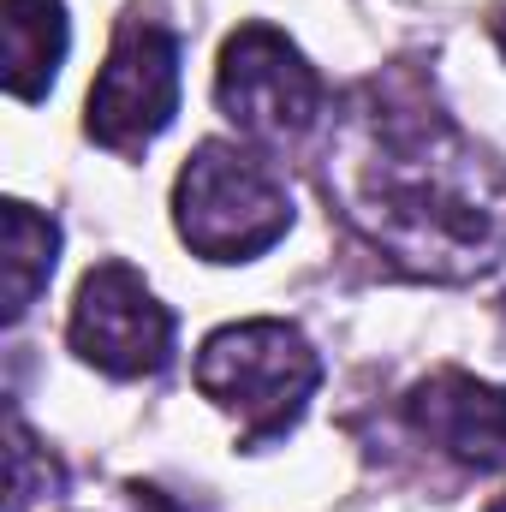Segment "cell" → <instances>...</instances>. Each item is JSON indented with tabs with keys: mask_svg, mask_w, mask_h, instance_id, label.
I'll return each mask as SVG.
<instances>
[{
	"mask_svg": "<svg viewBox=\"0 0 506 512\" xmlns=\"http://www.w3.org/2000/svg\"><path fill=\"white\" fill-rule=\"evenodd\" d=\"M495 30H501V48H506V12H501V18H495Z\"/></svg>",
	"mask_w": 506,
	"mask_h": 512,
	"instance_id": "30bf717a",
	"label": "cell"
},
{
	"mask_svg": "<svg viewBox=\"0 0 506 512\" xmlns=\"http://www.w3.org/2000/svg\"><path fill=\"white\" fill-rule=\"evenodd\" d=\"M489 512H506V495H501V501H495V507H489Z\"/></svg>",
	"mask_w": 506,
	"mask_h": 512,
	"instance_id": "8fae6325",
	"label": "cell"
},
{
	"mask_svg": "<svg viewBox=\"0 0 506 512\" xmlns=\"http://www.w3.org/2000/svg\"><path fill=\"white\" fill-rule=\"evenodd\" d=\"M54 251H60L54 221L36 215L30 203H6V322H18L36 304V292L54 274Z\"/></svg>",
	"mask_w": 506,
	"mask_h": 512,
	"instance_id": "9c48e42d",
	"label": "cell"
},
{
	"mask_svg": "<svg viewBox=\"0 0 506 512\" xmlns=\"http://www.w3.org/2000/svg\"><path fill=\"white\" fill-rule=\"evenodd\" d=\"M179 114V36L155 18H126L114 30L108 66L90 84V137L102 149H143Z\"/></svg>",
	"mask_w": 506,
	"mask_h": 512,
	"instance_id": "5b68a950",
	"label": "cell"
},
{
	"mask_svg": "<svg viewBox=\"0 0 506 512\" xmlns=\"http://www.w3.org/2000/svg\"><path fill=\"white\" fill-rule=\"evenodd\" d=\"M6 24V90L18 102L48 96L66 60V6L60 0H0Z\"/></svg>",
	"mask_w": 506,
	"mask_h": 512,
	"instance_id": "ba28073f",
	"label": "cell"
},
{
	"mask_svg": "<svg viewBox=\"0 0 506 512\" xmlns=\"http://www.w3.org/2000/svg\"><path fill=\"white\" fill-rule=\"evenodd\" d=\"M316 382H322V364L292 322H233L209 334L197 352V387L239 417L251 447L286 435L304 417Z\"/></svg>",
	"mask_w": 506,
	"mask_h": 512,
	"instance_id": "7a4b0ae2",
	"label": "cell"
},
{
	"mask_svg": "<svg viewBox=\"0 0 506 512\" xmlns=\"http://www.w3.org/2000/svg\"><path fill=\"white\" fill-rule=\"evenodd\" d=\"M72 352L108 376H155L173 358V310L126 262L84 274L72 304Z\"/></svg>",
	"mask_w": 506,
	"mask_h": 512,
	"instance_id": "8992f818",
	"label": "cell"
},
{
	"mask_svg": "<svg viewBox=\"0 0 506 512\" xmlns=\"http://www.w3.org/2000/svg\"><path fill=\"white\" fill-rule=\"evenodd\" d=\"M328 197L405 274L471 280L506 262V167L411 90H352L328 137Z\"/></svg>",
	"mask_w": 506,
	"mask_h": 512,
	"instance_id": "6da1fadb",
	"label": "cell"
},
{
	"mask_svg": "<svg viewBox=\"0 0 506 512\" xmlns=\"http://www.w3.org/2000/svg\"><path fill=\"white\" fill-rule=\"evenodd\" d=\"M179 239L209 262H251L292 227L286 185L239 143H203L173 191Z\"/></svg>",
	"mask_w": 506,
	"mask_h": 512,
	"instance_id": "3957f363",
	"label": "cell"
},
{
	"mask_svg": "<svg viewBox=\"0 0 506 512\" xmlns=\"http://www.w3.org/2000/svg\"><path fill=\"white\" fill-rule=\"evenodd\" d=\"M405 423L471 471H506V387H489L465 370H441L411 387Z\"/></svg>",
	"mask_w": 506,
	"mask_h": 512,
	"instance_id": "52a82bcc",
	"label": "cell"
},
{
	"mask_svg": "<svg viewBox=\"0 0 506 512\" xmlns=\"http://www.w3.org/2000/svg\"><path fill=\"white\" fill-rule=\"evenodd\" d=\"M215 96L227 120L256 143H298L304 131H316L322 102H328L316 66L268 24H245L227 36Z\"/></svg>",
	"mask_w": 506,
	"mask_h": 512,
	"instance_id": "277c9868",
	"label": "cell"
}]
</instances>
